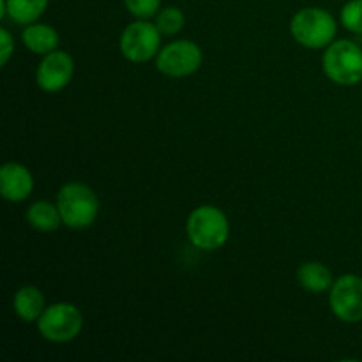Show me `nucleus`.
<instances>
[{
    "mask_svg": "<svg viewBox=\"0 0 362 362\" xmlns=\"http://www.w3.org/2000/svg\"><path fill=\"white\" fill-rule=\"evenodd\" d=\"M62 223L69 228L83 230L95 221L99 214V200L94 191L81 182H69L57 194Z\"/></svg>",
    "mask_w": 362,
    "mask_h": 362,
    "instance_id": "1",
    "label": "nucleus"
},
{
    "mask_svg": "<svg viewBox=\"0 0 362 362\" xmlns=\"http://www.w3.org/2000/svg\"><path fill=\"white\" fill-rule=\"evenodd\" d=\"M187 237L198 250H219L228 240L230 225L225 212L212 205L194 209L187 218Z\"/></svg>",
    "mask_w": 362,
    "mask_h": 362,
    "instance_id": "2",
    "label": "nucleus"
},
{
    "mask_svg": "<svg viewBox=\"0 0 362 362\" xmlns=\"http://www.w3.org/2000/svg\"><path fill=\"white\" fill-rule=\"evenodd\" d=\"M290 32L293 39L306 48H325L336 37V20L322 7H306L292 18Z\"/></svg>",
    "mask_w": 362,
    "mask_h": 362,
    "instance_id": "3",
    "label": "nucleus"
},
{
    "mask_svg": "<svg viewBox=\"0 0 362 362\" xmlns=\"http://www.w3.org/2000/svg\"><path fill=\"white\" fill-rule=\"evenodd\" d=\"M324 73L338 85H357L362 80V49L349 39L334 41L325 49Z\"/></svg>",
    "mask_w": 362,
    "mask_h": 362,
    "instance_id": "4",
    "label": "nucleus"
},
{
    "mask_svg": "<svg viewBox=\"0 0 362 362\" xmlns=\"http://www.w3.org/2000/svg\"><path fill=\"white\" fill-rule=\"evenodd\" d=\"M83 327V317L80 310L69 303H57L46 306L37 320L41 336L53 343L73 341Z\"/></svg>",
    "mask_w": 362,
    "mask_h": 362,
    "instance_id": "5",
    "label": "nucleus"
},
{
    "mask_svg": "<svg viewBox=\"0 0 362 362\" xmlns=\"http://www.w3.org/2000/svg\"><path fill=\"white\" fill-rule=\"evenodd\" d=\"M161 32L147 20H138L127 25L120 35V52L129 62H147L159 53Z\"/></svg>",
    "mask_w": 362,
    "mask_h": 362,
    "instance_id": "6",
    "label": "nucleus"
},
{
    "mask_svg": "<svg viewBox=\"0 0 362 362\" xmlns=\"http://www.w3.org/2000/svg\"><path fill=\"white\" fill-rule=\"evenodd\" d=\"M331 310L345 324L362 322V278L345 274L336 279L329 296Z\"/></svg>",
    "mask_w": 362,
    "mask_h": 362,
    "instance_id": "7",
    "label": "nucleus"
},
{
    "mask_svg": "<svg viewBox=\"0 0 362 362\" xmlns=\"http://www.w3.org/2000/svg\"><path fill=\"white\" fill-rule=\"evenodd\" d=\"M202 49L191 41H173L158 53L156 66L163 74L172 78H184L193 74L202 66Z\"/></svg>",
    "mask_w": 362,
    "mask_h": 362,
    "instance_id": "8",
    "label": "nucleus"
},
{
    "mask_svg": "<svg viewBox=\"0 0 362 362\" xmlns=\"http://www.w3.org/2000/svg\"><path fill=\"white\" fill-rule=\"evenodd\" d=\"M74 73V60L66 52H52L42 57L35 71V81L39 88L49 94L60 92L67 87Z\"/></svg>",
    "mask_w": 362,
    "mask_h": 362,
    "instance_id": "9",
    "label": "nucleus"
},
{
    "mask_svg": "<svg viewBox=\"0 0 362 362\" xmlns=\"http://www.w3.org/2000/svg\"><path fill=\"white\" fill-rule=\"evenodd\" d=\"M34 179L20 163H6L0 170V193L9 202H21L30 197Z\"/></svg>",
    "mask_w": 362,
    "mask_h": 362,
    "instance_id": "10",
    "label": "nucleus"
},
{
    "mask_svg": "<svg viewBox=\"0 0 362 362\" xmlns=\"http://www.w3.org/2000/svg\"><path fill=\"white\" fill-rule=\"evenodd\" d=\"M21 39H23V45L37 55H48V53L55 52L60 42L59 32L49 25L42 23L27 25L25 30L21 32Z\"/></svg>",
    "mask_w": 362,
    "mask_h": 362,
    "instance_id": "11",
    "label": "nucleus"
},
{
    "mask_svg": "<svg viewBox=\"0 0 362 362\" xmlns=\"http://www.w3.org/2000/svg\"><path fill=\"white\" fill-rule=\"evenodd\" d=\"M13 306L18 317L23 322H37L39 317L42 315V311L46 310L45 296H42L41 290L35 288V286H21V288L14 293Z\"/></svg>",
    "mask_w": 362,
    "mask_h": 362,
    "instance_id": "12",
    "label": "nucleus"
},
{
    "mask_svg": "<svg viewBox=\"0 0 362 362\" xmlns=\"http://www.w3.org/2000/svg\"><path fill=\"white\" fill-rule=\"evenodd\" d=\"M297 281L304 290L313 293H322L334 285L332 272L320 262H306L297 271Z\"/></svg>",
    "mask_w": 362,
    "mask_h": 362,
    "instance_id": "13",
    "label": "nucleus"
},
{
    "mask_svg": "<svg viewBox=\"0 0 362 362\" xmlns=\"http://www.w3.org/2000/svg\"><path fill=\"white\" fill-rule=\"evenodd\" d=\"M27 221L37 232H53V230H57L62 225V216H60L59 207L55 204L39 200L28 207Z\"/></svg>",
    "mask_w": 362,
    "mask_h": 362,
    "instance_id": "14",
    "label": "nucleus"
},
{
    "mask_svg": "<svg viewBox=\"0 0 362 362\" xmlns=\"http://www.w3.org/2000/svg\"><path fill=\"white\" fill-rule=\"evenodd\" d=\"M6 14L20 25H30L39 20L49 0H4Z\"/></svg>",
    "mask_w": 362,
    "mask_h": 362,
    "instance_id": "15",
    "label": "nucleus"
},
{
    "mask_svg": "<svg viewBox=\"0 0 362 362\" xmlns=\"http://www.w3.org/2000/svg\"><path fill=\"white\" fill-rule=\"evenodd\" d=\"M186 18L184 13L175 6L165 7L156 14V27L159 28L163 35H175L182 30Z\"/></svg>",
    "mask_w": 362,
    "mask_h": 362,
    "instance_id": "16",
    "label": "nucleus"
},
{
    "mask_svg": "<svg viewBox=\"0 0 362 362\" xmlns=\"http://www.w3.org/2000/svg\"><path fill=\"white\" fill-rule=\"evenodd\" d=\"M341 23L346 30L362 34V0H349L343 6Z\"/></svg>",
    "mask_w": 362,
    "mask_h": 362,
    "instance_id": "17",
    "label": "nucleus"
},
{
    "mask_svg": "<svg viewBox=\"0 0 362 362\" xmlns=\"http://www.w3.org/2000/svg\"><path fill=\"white\" fill-rule=\"evenodd\" d=\"M124 6L138 20H148L159 13L161 0H124Z\"/></svg>",
    "mask_w": 362,
    "mask_h": 362,
    "instance_id": "18",
    "label": "nucleus"
},
{
    "mask_svg": "<svg viewBox=\"0 0 362 362\" xmlns=\"http://www.w3.org/2000/svg\"><path fill=\"white\" fill-rule=\"evenodd\" d=\"M0 46H2V48H0V64H2V66H7V62H9L11 55H13L14 52V39L7 28H2V30H0Z\"/></svg>",
    "mask_w": 362,
    "mask_h": 362,
    "instance_id": "19",
    "label": "nucleus"
}]
</instances>
